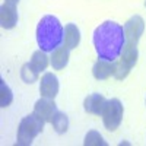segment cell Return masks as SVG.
<instances>
[{
  "mask_svg": "<svg viewBox=\"0 0 146 146\" xmlns=\"http://www.w3.org/2000/svg\"><path fill=\"white\" fill-rule=\"evenodd\" d=\"M137 57H139V51H137V44L133 42H127L124 44V48L121 51V56L118 57L121 62H124L129 67H133L137 63Z\"/></svg>",
  "mask_w": 146,
  "mask_h": 146,
  "instance_id": "obj_13",
  "label": "cell"
},
{
  "mask_svg": "<svg viewBox=\"0 0 146 146\" xmlns=\"http://www.w3.org/2000/svg\"><path fill=\"white\" fill-rule=\"evenodd\" d=\"M58 89H60V83H58V79L54 73H50L47 72L42 75L41 80H40V94L44 98H50V100H54L57 94H58Z\"/></svg>",
  "mask_w": 146,
  "mask_h": 146,
  "instance_id": "obj_6",
  "label": "cell"
},
{
  "mask_svg": "<svg viewBox=\"0 0 146 146\" xmlns=\"http://www.w3.org/2000/svg\"><path fill=\"white\" fill-rule=\"evenodd\" d=\"M51 126L58 135H63V133H66L67 129H69V117L62 111H57L54 114L53 120H51Z\"/></svg>",
  "mask_w": 146,
  "mask_h": 146,
  "instance_id": "obj_15",
  "label": "cell"
},
{
  "mask_svg": "<svg viewBox=\"0 0 146 146\" xmlns=\"http://www.w3.org/2000/svg\"><path fill=\"white\" fill-rule=\"evenodd\" d=\"M38 75L40 73L36 72L31 63H25L22 67H21V79L25 82V83H34L38 80Z\"/></svg>",
  "mask_w": 146,
  "mask_h": 146,
  "instance_id": "obj_16",
  "label": "cell"
},
{
  "mask_svg": "<svg viewBox=\"0 0 146 146\" xmlns=\"http://www.w3.org/2000/svg\"><path fill=\"white\" fill-rule=\"evenodd\" d=\"M6 2H9V3H15V5H16L19 0H6Z\"/></svg>",
  "mask_w": 146,
  "mask_h": 146,
  "instance_id": "obj_20",
  "label": "cell"
},
{
  "mask_svg": "<svg viewBox=\"0 0 146 146\" xmlns=\"http://www.w3.org/2000/svg\"><path fill=\"white\" fill-rule=\"evenodd\" d=\"M57 111L58 110H57V105H56L54 100L44 98V96L36 101L35 107H34V113L38 114L45 123H51V120H53V117Z\"/></svg>",
  "mask_w": 146,
  "mask_h": 146,
  "instance_id": "obj_7",
  "label": "cell"
},
{
  "mask_svg": "<svg viewBox=\"0 0 146 146\" xmlns=\"http://www.w3.org/2000/svg\"><path fill=\"white\" fill-rule=\"evenodd\" d=\"M131 67H129L124 62H121L120 58H117L114 62V78L117 80H123L127 78V75L130 73Z\"/></svg>",
  "mask_w": 146,
  "mask_h": 146,
  "instance_id": "obj_18",
  "label": "cell"
},
{
  "mask_svg": "<svg viewBox=\"0 0 146 146\" xmlns=\"http://www.w3.org/2000/svg\"><path fill=\"white\" fill-rule=\"evenodd\" d=\"M92 75L98 80H105L110 76H114V62L100 58L92 67Z\"/></svg>",
  "mask_w": 146,
  "mask_h": 146,
  "instance_id": "obj_10",
  "label": "cell"
},
{
  "mask_svg": "<svg viewBox=\"0 0 146 146\" xmlns=\"http://www.w3.org/2000/svg\"><path fill=\"white\" fill-rule=\"evenodd\" d=\"M12 101H13V92L3 79H0V107L6 108L12 104Z\"/></svg>",
  "mask_w": 146,
  "mask_h": 146,
  "instance_id": "obj_17",
  "label": "cell"
},
{
  "mask_svg": "<svg viewBox=\"0 0 146 146\" xmlns=\"http://www.w3.org/2000/svg\"><path fill=\"white\" fill-rule=\"evenodd\" d=\"M69 54H70V50L64 45H60L58 48H56L50 57V64L53 66V69L54 70L64 69L69 63Z\"/></svg>",
  "mask_w": 146,
  "mask_h": 146,
  "instance_id": "obj_11",
  "label": "cell"
},
{
  "mask_svg": "<svg viewBox=\"0 0 146 146\" xmlns=\"http://www.w3.org/2000/svg\"><path fill=\"white\" fill-rule=\"evenodd\" d=\"M92 41L98 58L115 62L126 44L124 28L114 21H105L94 31Z\"/></svg>",
  "mask_w": 146,
  "mask_h": 146,
  "instance_id": "obj_1",
  "label": "cell"
},
{
  "mask_svg": "<svg viewBox=\"0 0 146 146\" xmlns=\"http://www.w3.org/2000/svg\"><path fill=\"white\" fill-rule=\"evenodd\" d=\"M123 114H124V108H123V104H121L120 100H117V98L107 100L104 110H102V114H101L105 129L110 131L117 130L121 124Z\"/></svg>",
  "mask_w": 146,
  "mask_h": 146,
  "instance_id": "obj_4",
  "label": "cell"
},
{
  "mask_svg": "<svg viewBox=\"0 0 146 146\" xmlns=\"http://www.w3.org/2000/svg\"><path fill=\"white\" fill-rule=\"evenodd\" d=\"M124 35H126V41L127 42H133V44H137L140 36L145 31V21L142 16L135 15L131 16L126 23H124Z\"/></svg>",
  "mask_w": 146,
  "mask_h": 146,
  "instance_id": "obj_5",
  "label": "cell"
},
{
  "mask_svg": "<svg viewBox=\"0 0 146 146\" xmlns=\"http://www.w3.org/2000/svg\"><path fill=\"white\" fill-rule=\"evenodd\" d=\"M45 121L38 115V114H29L23 117L18 127V140L16 145L19 146H28L32 143V140L44 130Z\"/></svg>",
  "mask_w": 146,
  "mask_h": 146,
  "instance_id": "obj_3",
  "label": "cell"
},
{
  "mask_svg": "<svg viewBox=\"0 0 146 146\" xmlns=\"http://www.w3.org/2000/svg\"><path fill=\"white\" fill-rule=\"evenodd\" d=\"M29 63L32 64V67H34L36 72L41 73V72H44V70L48 67V63H50V57L47 56L45 51L36 50V51H34V54H32V57H31V62H29Z\"/></svg>",
  "mask_w": 146,
  "mask_h": 146,
  "instance_id": "obj_14",
  "label": "cell"
},
{
  "mask_svg": "<svg viewBox=\"0 0 146 146\" xmlns=\"http://www.w3.org/2000/svg\"><path fill=\"white\" fill-rule=\"evenodd\" d=\"M80 42V31L75 23H67L64 27V40L63 45L67 47L69 50H75Z\"/></svg>",
  "mask_w": 146,
  "mask_h": 146,
  "instance_id": "obj_12",
  "label": "cell"
},
{
  "mask_svg": "<svg viewBox=\"0 0 146 146\" xmlns=\"http://www.w3.org/2000/svg\"><path fill=\"white\" fill-rule=\"evenodd\" d=\"M64 28L60 21L53 15H45L36 25V42L40 50L53 53L56 48L63 45Z\"/></svg>",
  "mask_w": 146,
  "mask_h": 146,
  "instance_id": "obj_2",
  "label": "cell"
},
{
  "mask_svg": "<svg viewBox=\"0 0 146 146\" xmlns=\"http://www.w3.org/2000/svg\"><path fill=\"white\" fill-rule=\"evenodd\" d=\"M85 146H107V142L104 140V137L100 135L98 131H88V135L85 136Z\"/></svg>",
  "mask_w": 146,
  "mask_h": 146,
  "instance_id": "obj_19",
  "label": "cell"
},
{
  "mask_svg": "<svg viewBox=\"0 0 146 146\" xmlns=\"http://www.w3.org/2000/svg\"><path fill=\"white\" fill-rule=\"evenodd\" d=\"M145 6H146V0H145Z\"/></svg>",
  "mask_w": 146,
  "mask_h": 146,
  "instance_id": "obj_21",
  "label": "cell"
},
{
  "mask_svg": "<svg viewBox=\"0 0 146 146\" xmlns=\"http://www.w3.org/2000/svg\"><path fill=\"white\" fill-rule=\"evenodd\" d=\"M105 102H107V100H105L104 95H101V94H91V95H88L86 98H85L83 108H85V111L89 113V114L101 115Z\"/></svg>",
  "mask_w": 146,
  "mask_h": 146,
  "instance_id": "obj_9",
  "label": "cell"
},
{
  "mask_svg": "<svg viewBox=\"0 0 146 146\" xmlns=\"http://www.w3.org/2000/svg\"><path fill=\"white\" fill-rule=\"evenodd\" d=\"M0 23L2 28L5 29H12L16 27L18 23V9L15 3H3L0 7Z\"/></svg>",
  "mask_w": 146,
  "mask_h": 146,
  "instance_id": "obj_8",
  "label": "cell"
},
{
  "mask_svg": "<svg viewBox=\"0 0 146 146\" xmlns=\"http://www.w3.org/2000/svg\"><path fill=\"white\" fill-rule=\"evenodd\" d=\"M145 105H146V100H145Z\"/></svg>",
  "mask_w": 146,
  "mask_h": 146,
  "instance_id": "obj_22",
  "label": "cell"
}]
</instances>
